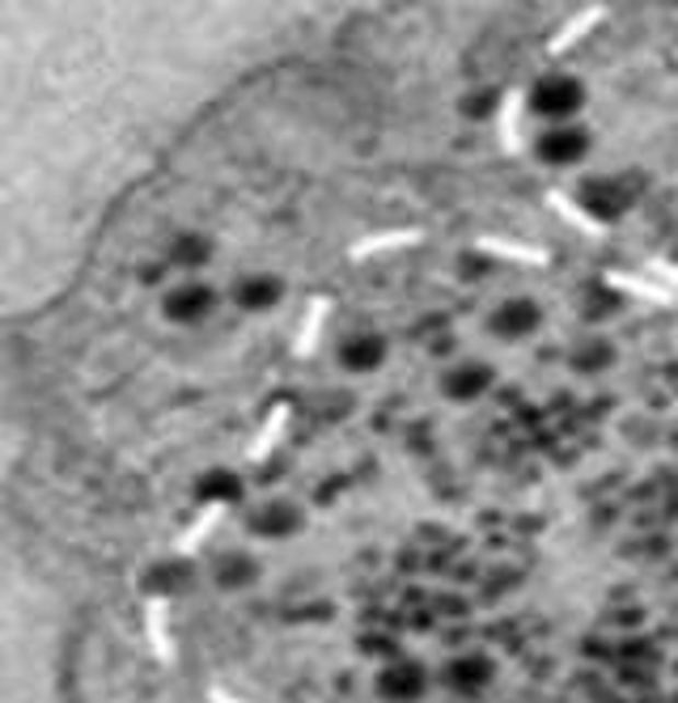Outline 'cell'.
<instances>
[{
    "mask_svg": "<svg viewBox=\"0 0 678 703\" xmlns=\"http://www.w3.org/2000/svg\"><path fill=\"white\" fill-rule=\"evenodd\" d=\"M530 106L543 115V119H568L577 106H582V85L573 77H543L530 94Z\"/></svg>",
    "mask_w": 678,
    "mask_h": 703,
    "instance_id": "cell-1",
    "label": "cell"
},
{
    "mask_svg": "<svg viewBox=\"0 0 678 703\" xmlns=\"http://www.w3.org/2000/svg\"><path fill=\"white\" fill-rule=\"evenodd\" d=\"M585 149H589V136L582 128H551L539 140V158L551 165H568V161L582 158Z\"/></svg>",
    "mask_w": 678,
    "mask_h": 703,
    "instance_id": "cell-2",
    "label": "cell"
},
{
    "mask_svg": "<svg viewBox=\"0 0 678 703\" xmlns=\"http://www.w3.org/2000/svg\"><path fill=\"white\" fill-rule=\"evenodd\" d=\"M165 319L170 322H199L208 310H212V292L199 285H183L174 292H165Z\"/></svg>",
    "mask_w": 678,
    "mask_h": 703,
    "instance_id": "cell-3",
    "label": "cell"
},
{
    "mask_svg": "<svg viewBox=\"0 0 678 703\" xmlns=\"http://www.w3.org/2000/svg\"><path fill=\"white\" fill-rule=\"evenodd\" d=\"M382 356H387V344H382V335H374V331H356V335H348V339L340 344V360H344V369H353V373L374 369Z\"/></svg>",
    "mask_w": 678,
    "mask_h": 703,
    "instance_id": "cell-4",
    "label": "cell"
},
{
    "mask_svg": "<svg viewBox=\"0 0 678 703\" xmlns=\"http://www.w3.org/2000/svg\"><path fill=\"white\" fill-rule=\"evenodd\" d=\"M487 385H492V369H487V365H475V360L453 365L450 373H446V394H450V399H475V394H484Z\"/></svg>",
    "mask_w": 678,
    "mask_h": 703,
    "instance_id": "cell-5",
    "label": "cell"
},
{
    "mask_svg": "<svg viewBox=\"0 0 678 703\" xmlns=\"http://www.w3.org/2000/svg\"><path fill=\"white\" fill-rule=\"evenodd\" d=\"M539 306L530 301V297H509L501 310H496V326L505 331V335H526V331H535L539 326Z\"/></svg>",
    "mask_w": 678,
    "mask_h": 703,
    "instance_id": "cell-6",
    "label": "cell"
},
{
    "mask_svg": "<svg viewBox=\"0 0 678 703\" xmlns=\"http://www.w3.org/2000/svg\"><path fill=\"white\" fill-rule=\"evenodd\" d=\"M238 306L246 310V314H258V310H272L276 306V297H280V285L272 280V276H246L242 285H238Z\"/></svg>",
    "mask_w": 678,
    "mask_h": 703,
    "instance_id": "cell-7",
    "label": "cell"
},
{
    "mask_svg": "<svg viewBox=\"0 0 678 703\" xmlns=\"http://www.w3.org/2000/svg\"><path fill=\"white\" fill-rule=\"evenodd\" d=\"M582 204L598 217V221H611V217H619V212L628 208V195L619 192L614 183H589L582 192Z\"/></svg>",
    "mask_w": 678,
    "mask_h": 703,
    "instance_id": "cell-8",
    "label": "cell"
},
{
    "mask_svg": "<svg viewBox=\"0 0 678 703\" xmlns=\"http://www.w3.org/2000/svg\"><path fill=\"white\" fill-rule=\"evenodd\" d=\"M255 526L263 534H289V530L301 526V512H297V505H289V500H272V505H263Z\"/></svg>",
    "mask_w": 678,
    "mask_h": 703,
    "instance_id": "cell-9",
    "label": "cell"
},
{
    "mask_svg": "<svg viewBox=\"0 0 678 703\" xmlns=\"http://www.w3.org/2000/svg\"><path fill=\"white\" fill-rule=\"evenodd\" d=\"M242 496V483L233 471H208L204 480H199V500H212V505H221V500H238Z\"/></svg>",
    "mask_w": 678,
    "mask_h": 703,
    "instance_id": "cell-10",
    "label": "cell"
},
{
    "mask_svg": "<svg viewBox=\"0 0 678 703\" xmlns=\"http://www.w3.org/2000/svg\"><path fill=\"white\" fill-rule=\"evenodd\" d=\"M255 580V564L251 560H226L221 568H217V585L221 589H246Z\"/></svg>",
    "mask_w": 678,
    "mask_h": 703,
    "instance_id": "cell-11",
    "label": "cell"
},
{
    "mask_svg": "<svg viewBox=\"0 0 678 703\" xmlns=\"http://www.w3.org/2000/svg\"><path fill=\"white\" fill-rule=\"evenodd\" d=\"M187 585V573L179 568V564H158L153 573H149V589H165V593H174V589H183Z\"/></svg>",
    "mask_w": 678,
    "mask_h": 703,
    "instance_id": "cell-12",
    "label": "cell"
},
{
    "mask_svg": "<svg viewBox=\"0 0 678 703\" xmlns=\"http://www.w3.org/2000/svg\"><path fill=\"white\" fill-rule=\"evenodd\" d=\"M204 255H208L204 238H179V242L170 246V258H179V263H199Z\"/></svg>",
    "mask_w": 678,
    "mask_h": 703,
    "instance_id": "cell-13",
    "label": "cell"
},
{
    "mask_svg": "<svg viewBox=\"0 0 678 703\" xmlns=\"http://www.w3.org/2000/svg\"><path fill=\"white\" fill-rule=\"evenodd\" d=\"M611 360V348L607 344H589V348L582 352V369H602Z\"/></svg>",
    "mask_w": 678,
    "mask_h": 703,
    "instance_id": "cell-14",
    "label": "cell"
},
{
    "mask_svg": "<svg viewBox=\"0 0 678 703\" xmlns=\"http://www.w3.org/2000/svg\"><path fill=\"white\" fill-rule=\"evenodd\" d=\"M492 106H496V97L492 94H475V97H467V102H462V111H467L471 119H484Z\"/></svg>",
    "mask_w": 678,
    "mask_h": 703,
    "instance_id": "cell-15",
    "label": "cell"
}]
</instances>
